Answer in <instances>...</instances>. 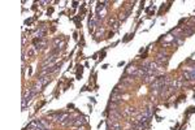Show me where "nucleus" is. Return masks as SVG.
I'll list each match as a JSON object with an SVG mask.
<instances>
[{"mask_svg": "<svg viewBox=\"0 0 195 130\" xmlns=\"http://www.w3.org/2000/svg\"><path fill=\"white\" fill-rule=\"evenodd\" d=\"M35 53H37V51H35V49L29 48V51H27V56H29V57H34Z\"/></svg>", "mask_w": 195, "mask_h": 130, "instance_id": "39448f33", "label": "nucleus"}, {"mask_svg": "<svg viewBox=\"0 0 195 130\" xmlns=\"http://www.w3.org/2000/svg\"><path fill=\"white\" fill-rule=\"evenodd\" d=\"M77 5H78V1H73V3H72V7H73V8H77Z\"/></svg>", "mask_w": 195, "mask_h": 130, "instance_id": "6e6552de", "label": "nucleus"}, {"mask_svg": "<svg viewBox=\"0 0 195 130\" xmlns=\"http://www.w3.org/2000/svg\"><path fill=\"white\" fill-rule=\"evenodd\" d=\"M52 13H54V8L51 7V8H49V9H48V10H47V14L49 16V14H52Z\"/></svg>", "mask_w": 195, "mask_h": 130, "instance_id": "0eeeda50", "label": "nucleus"}, {"mask_svg": "<svg viewBox=\"0 0 195 130\" xmlns=\"http://www.w3.org/2000/svg\"><path fill=\"white\" fill-rule=\"evenodd\" d=\"M64 42V38H55V39H54V46L55 47H57V44H61V43H63Z\"/></svg>", "mask_w": 195, "mask_h": 130, "instance_id": "20e7f679", "label": "nucleus"}, {"mask_svg": "<svg viewBox=\"0 0 195 130\" xmlns=\"http://www.w3.org/2000/svg\"><path fill=\"white\" fill-rule=\"evenodd\" d=\"M77 130H85V129H83V126H81V128H78Z\"/></svg>", "mask_w": 195, "mask_h": 130, "instance_id": "9d476101", "label": "nucleus"}, {"mask_svg": "<svg viewBox=\"0 0 195 130\" xmlns=\"http://www.w3.org/2000/svg\"><path fill=\"white\" fill-rule=\"evenodd\" d=\"M51 81H52V78L49 76H43V77H39L37 82H38L39 85H42V87H44V86H47V85H48Z\"/></svg>", "mask_w": 195, "mask_h": 130, "instance_id": "f03ea898", "label": "nucleus"}, {"mask_svg": "<svg viewBox=\"0 0 195 130\" xmlns=\"http://www.w3.org/2000/svg\"><path fill=\"white\" fill-rule=\"evenodd\" d=\"M168 61H169V55H163V53H159L155 60V63H157L160 66H165L168 64Z\"/></svg>", "mask_w": 195, "mask_h": 130, "instance_id": "f257e3e1", "label": "nucleus"}, {"mask_svg": "<svg viewBox=\"0 0 195 130\" xmlns=\"http://www.w3.org/2000/svg\"><path fill=\"white\" fill-rule=\"evenodd\" d=\"M195 112V107H191V108H189V111H186V116H189L190 113H194Z\"/></svg>", "mask_w": 195, "mask_h": 130, "instance_id": "423d86ee", "label": "nucleus"}, {"mask_svg": "<svg viewBox=\"0 0 195 130\" xmlns=\"http://www.w3.org/2000/svg\"><path fill=\"white\" fill-rule=\"evenodd\" d=\"M86 122H87V121H86V117H85V116H78V117L74 118V124H73V125H74V126H78V128H81V126H83Z\"/></svg>", "mask_w": 195, "mask_h": 130, "instance_id": "7ed1b4c3", "label": "nucleus"}, {"mask_svg": "<svg viewBox=\"0 0 195 130\" xmlns=\"http://www.w3.org/2000/svg\"><path fill=\"white\" fill-rule=\"evenodd\" d=\"M68 108L70 109V108H74V104H68Z\"/></svg>", "mask_w": 195, "mask_h": 130, "instance_id": "1a4fd4ad", "label": "nucleus"}]
</instances>
